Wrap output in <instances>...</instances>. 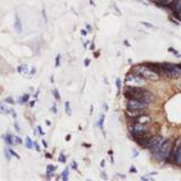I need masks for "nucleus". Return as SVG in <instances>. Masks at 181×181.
Instances as JSON below:
<instances>
[{"instance_id":"nucleus-1","label":"nucleus","mask_w":181,"mask_h":181,"mask_svg":"<svg viewBox=\"0 0 181 181\" xmlns=\"http://www.w3.org/2000/svg\"><path fill=\"white\" fill-rule=\"evenodd\" d=\"M125 96L127 98H133V100H138L144 103H151L154 100V96L151 92H148L147 89H144L142 87L137 86H126L125 92H123Z\"/></svg>"},{"instance_id":"nucleus-2","label":"nucleus","mask_w":181,"mask_h":181,"mask_svg":"<svg viewBox=\"0 0 181 181\" xmlns=\"http://www.w3.org/2000/svg\"><path fill=\"white\" fill-rule=\"evenodd\" d=\"M133 73L138 74L139 76H142L143 78L148 80H158L160 79V75L156 73L155 70L149 67L148 65H137L133 68Z\"/></svg>"},{"instance_id":"nucleus-3","label":"nucleus","mask_w":181,"mask_h":181,"mask_svg":"<svg viewBox=\"0 0 181 181\" xmlns=\"http://www.w3.org/2000/svg\"><path fill=\"white\" fill-rule=\"evenodd\" d=\"M173 144L170 139H165L164 143L162 144V146L160 147L156 153H155V156L158 161H166L169 158L170 154H171V151H172Z\"/></svg>"},{"instance_id":"nucleus-4","label":"nucleus","mask_w":181,"mask_h":181,"mask_svg":"<svg viewBox=\"0 0 181 181\" xmlns=\"http://www.w3.org/2000/svg\"><path fill=\"white\" fill-rule=\"evenodd\" d=\"M145 83H146L145 78H143L142 76H139L138 74H135V73H129L125 78L126 86L142 87L145 85Z\"/></svg>"},{"instance_id":"nucleus-5","label":"nucleus","mask_w":181,"mask_h":181,"mask_svg":"<svg viewBox=\"0 0 181 181\" xmlns=\"http://www.w3.org/2000/svg\"><path fill=\"white\" fill-rule=\"evenodd\" d=\"M147 130H148L147 125H143V123H138V122H134V125H131L129 127V131L134 136V138L143 136L144 134L147 133Z\"/></svg>"},{"instance_id":"nucleus-6","label":"nucleus","mask_w":181,"mask_h":181,"mask_svg":"<svg viewBox=\"0 0 181 181\" xmlns=\"http://www.w3.org/2000/svg\"><path fill=\"white\" fill-rule=\"evenodd\" d=\"M148 104L144 103L138 100H133V98H127L126 102V109H135V110H145Z\"/></svg>"},{"instance_id":"nucleus-7","label":"nucleus","mask_w":181,"mask_h":181,"mask_svg":"<svg viewBox=\"0 0 181 181\" xmlns=\"http://www.w3.org/2000/svg\"><path fill=\"white\" fill-rule=\"evenodd\" d=\"M164 140H165V138H163L162 136H156L154 137V138H151V142H149V145H148L149 151H151L153 154H155V153L160 149V147L162 146Z\"/></svg>"},{"instance_id":"nucleus-8","label":"nucleus","mask_w":181,"mask_h":181,"mask_svg":"<svg viewBox=\"0 0 181 181\" xmlns=\"http://www.w3.org/2000/svg\"><path fill=\"white\" fill-rule=\"evenodd\" d=\"M175 149L173 152V162L178 165H181V140L178 139L175 143Z\"/></svg>"},{"instance_id":"nucleus-9","label":"nucleus","mask_w":181,"mask_h":181,"mask_svg":"<svg viewBox=\"0 0 181 181\" xmlns=\"http://www.w3.org/2000/svg\"><path fill=\"white\" fill-rule=\"evenodd\" d=\"M151 121H152L151 117L145 114V113H143V114H140V116L134 118V122H138V123H143V125H148Z\"/></svg>"},{"instance_id":"nucleus-10","label":"nucleus","mask_w":181,"mask_h":181,"mask_svg":"<svg viewBox=\"0 0 181 181\" xmlns=\"http://www.w3.org/2000/svg\"><path fill=\"white\" fill-rule=\"evenodd\" d=\"M143 113H145V110H135V109H126V114L128 118L134 119L136 117L140 116Z\"/></svg>"},{"instance_id":"nucleus-11","label":"nucleus","mask_w":181,"mask_h":181,"mask_svg":"<svg viewBox=\"0 0 181 181\" xmlns=\"http://www.w3.org/2000/svg\"><path fill=\"white\" fill-rule=\"evenodd\" d=\"M3 140H5V143H6V145L12 146L15 144V138H14V136H12V135H9V134L3 135Z\"/></svg>"},{"instance_id":"nucleus-12","label":"nucleus","mask_w":181,"mask_h":181,"mask_svg":"<svg viewBox=\"0 0 181 181\" xmlns=\"http://www.w3.org/2000/svg\"><path fill=\"white\" fill-rule=\"evenodd\" d=\"M171 8H172L173 10V14H178V13L181 12V0H174V3H173V5L171 6Z\"/></svg>"},{"instance_id":"nucleus-13","label":"nucleus","mask_w":181,"mask_h":181,"mask_svg":"<svg viewBox=\"0 0 181 181\" xmlns=\"http://www.w3.org/2000/svg\"><path fill=\"white\" fill-rule=\"evenodd\" d=\"M14 27H15V31L17 33H22V31H23V25H22V22H21V19H19V17H18V15H16V17H15Z\"/></svg>"},{"instance_id":"nucleus-14","label":"nucleus","mask_w":181,"mask_h":181,"mask_svg":"<svg viewBox=\"0 0 181 181\" xmlns=\"http://www.w3.org/2000/svg\"><path fill=\"white\" fill-rule=\"evenodd\" d=\"M17 70H18V73H21V74L26 75L27 73H28V66H27L26 63H23V65H21L18 67Z\"/></svg>"},{"instance_id":"nucleus-15","label":"nucleus","mask_w":181,"mask_h":181,"mask_svg":"<svg viewBox=\"0 0 181 181\" xmlns=\"http://www.w3.org/2000/svg\"><path fill=\"white\" fill-rule=\"evenodd\" d=\"M0 113L1 114H8V113H10V110L7 107H5L1 102H0Z\"/></svg>"},{"instance_id":"nucleus-16","label":"nucleus","mask_w":181,"mask_h":181,"mask_svg":"<svg viewBox=\"0 0 181 181\" xmlns=\"http://www.w3.org/2000/svg\"><path fill=\"white\" fill-rule=\"evenodd\" d=\"M65 111L67 116H71V109H70V103H69V102H66L65 103Z\"/></svg>"},{"instance_id":"nucleus-17","label":"nucleus","mask_w":181,"mask_h":181,"mask_svg":"<svg viewBox=\"0 0 181 181\" xmlns=\"http://www.w3.org/2000/svg\"><path fill=\"white\" fill-rule=\"evenodd\" d=\"M28 98H30V94H24L23 96H21L19 98V103H26L27 101H28Z\"/></svg>"},{"instance_id":"nucleus-18","label":"nucleus","mask_w":181,"mask_h":181,"mask_svg":"<svg viewBox=\"0 0 181 181\" xmlns=\"http://www.w3.org/2000/svg\"><path fill=\"white\" fill-rule=\"evenodd\" d=\"M68 173H69V169H68V168H66V169L63 170V174H61V179H63V181L68 180Z\"/></svg>"},{"instance_id":"nucleus-19","label":"nucleus","mask_w":181,"mask_h":181,"mask_svg":"<svg viewBox=\"0 0 181 181\" xmlns=\"http://www.w3.org/2000/svg\"><path fill=\"white\" fill-rule=\"evenodd\" d=\"M54 170H56V168H54L53 165H48V166H47V173H48V175L50 177V175L53 174Z\"/></svg>"},{"instance_id":"nucleus-20","label":"nucleus","mask_w":181,"mask_h":181,"mask_svg":"<svg viewBox=\"0 0 181 181\" xmlns=\"http://www.w3.org/2000/svg\"><path fill=\"white\" fill-rule=\"evenodd\" d=\"M25 146H26L27 148H33V142L31 140L30 137H26V139H25Z\"/></svg>"},{"instance_id":"nucleus-21","label":"nucleus","mask_w":181,"mask_h":181,"mask_svg":"<svg viewBox=\"0 0 181 181\" xmlns=\"http://www.w3.org/2000/svg\"><path fill=\"white\" fill-rule=\"evenodd\" d=\"M52 94H53L54 98H56L57 101H60V94L59 92H58V89H53V91H52Z\"/></svg>"},{"instance_id":"nucleus-22","label":"nucleus","mask_w":181,"mask_h":181,"mask_svg":"<svg viewBox=\"0 0 181 181\" xmlns=\"http://www.w3.org/2000/svg\"><path fill=\"white\" fill-rule=\"evenodd\" d=\"M103 123H104V114H102L101 117H100V120H98V126L100 128H103Z\"/></svg>"},{"instance_id":"nucleus-23","label":"nucleus","mask_w":181,"mask_h":181,"mask_svg":"<svg viewBox=\"0 0 181 181\" xmlns=\"http://www.w3.org/2000/svg\"><path fill=\"white\" fill-rule=\"evenodd\" d=\"M5 158H7V161H10V158H12V155H10V153H9L8 148H5Z\"/></svg>"},{"instance_id":"nucleus-24","label":"nucleus","mask_w":181,"mask_h":181,"mask_svg":"<svg viewBox=\"0 0 181 181\" xmlns=\"http://www.w3.org/2000/svg\"><path fill=\"white\" fill-rule=\"evenodd\" d=\"M5 102H6V103H9V104H15V101H14V98H10V96H8V98H5Z\"/></svg>"},{"instance_id":"nucleus-25","label":"nucleus","mask_w":181,"mask_h":181,"mask_svg":"<svg viewBox=\"0 0 181 181\" xmlns=\"http://www.w3.org/2000/svg\"><path fill=\"white\" fill-rule=\"evenodd\" d=\"M116 85H117V88H118V93H119L121 91V80L119 79V78L116 80Z\"/></svg>"},{"instance_id":"nucleus-26","label":"nucleus","mask_w":181,"mask_h":181,"mask_svg":"<svg viewBox=\"0 0 181 181\" xmlns=\"http://www.w3.org/2000/svg\"><path fill=\"white\" fill-rule=\"evenodd\" d=\"M8 151H9V153H10V155H12V156H16L17 158H19V155H18L15 151H13V149H10V148H8Z\"/></svg>"},{"instance_id":"nucleus-27","label":"nucleus","mask_w":181,"mask_h":181,"mask_svg":"<svg viewBox=\"0 0 181 181\" xmlns=\"http://www.w3.org/2000/svg\"><path fill=\"white\" fill-rule=\"evenodd\" d=\"M36 73V69L35 67H33V68H31V71H30V75H28V77H32V76H34Z\"/></svg>"},{"instance_id":"nucleus-28","label":"nucleus","mask_w":181,"mask_h":181,"mask_svg":"<svg viewBox=\"0 0 181 181\" xmlns=\"http://www.w3.org/2000/svg\"><path fill=\"white\" fill-rule=\"evenodd\" d=\"M59 161H60V162H61V163H65V162H66V156L63 154V153L60 154V156H59Z\"/></svg>"},{"instance_id":"nucleus-29","label":"nucleus","mask_w":181,"mask_h":181,"mask_svg":"<svg viewBox=\"0 0 181 181\" xmlns=\"http://www.w3.org/2000/svg\"><path fill=\"white\" fill-rule=\"evenodd\" d=\"M14 138H15V144H22V139L18 136H14Z\"/></svg>"},{"instance_id":"nucleus-30","label":"nucleus","mask_w":181,"mask_h":181,"mask_svg":"<svg viewBox=\"0 0 181 181\" xmlns=\"http://www.w3.org/2000/svg\"><path fill=\"white\" fill-rule=\"evenodd\" d=\"M59 65H60V56L58 54L56 58V67H59Z\"/></svg>"},{"instance_id":"nucleus-31","label":"nucleus","mask_w":181,"mask_h":181,"mask_svg":"<svg viewBox=\"0 0 181 181\" xmlns=\"http://www.w3.org/2000/svg\"><path fill=\"white\" fill-rule=\"evenodd\" d=\"M42 14H43V18H44V22L47 23V22H48V17H47V13H45V9H42Z\"/></svg>"},{"instance_id":"nucleus-32","label":"nucleus","mask_w":181,"mask_h":181,"mask_svg":"<svg viewBox=\"0 0 181 181\" xmlns=\"http://www.w3.org/2000/svg\"><path fill=\"white\" fill-rule=\"evenodd\" d=\"M33 145H34V147H35V149H36V151H38V152H40V146H39V144H38V143H36V142H34V143H33Z\"/></svg>"},{"instance_id":"nucleus-33","label":"nucleus","mask_w":181,"mask_h":181,"mask_svg":"<svg viewBox=\"0 0 181 181\" xmlns=\"http://www.w3.org/2000/svg\"><path fill=\"white\" fill-rule=\"evenodd\" d=\"M38 130H39V133H40V135H41V136H44V131L42 130V128L40 127V126H38Z\"/></svg>"},{"instance_id":"nucleus-34","label":"nucleus","mask_w":181,"mask_h":181,"mask_svg":"<svg viewBox=\"0 0 181 181\" xmlns=\"http://www.w3.org/2000/svg\"><path fill=\"white\" fill-rule=\"evenodd\" d=\"M89 63H91V60H89V59H85V60H84V65H85V67H88Z\"/></svg>"},{"instance_id":"nucleus-35","label":"nucleus","mask_w":181,"mask_h":181,"mask_svg":"<svg viewBox=\"0 0 181 181\" xmlns=\"http://www.w3.org/2000/svg\"><path fill=\"white\" fill-rule=\"evenodd\" d=\"M15 129H16V131H17V133H19V131H21V128H19V126H18V123L16 121H15Z\"/></svg>"},{"instance_id":"nucleus-36","label":"nucleus","mask_w":181,"mask_h":181,"mask_svg":"<svg viewBox=\"0 0 181 181\" xmlns=\"http://www.w3.org/2000/svg\"><path fill=\"white\" fill-rule=\"evenodd\" d=\"M175 17H177V19H178V21H180L181 22V12L180 13H178V14H175Z\"/></svg>"},{"instance_id":"nucleus-37","label":"nucleus","mask_w":181,"mask_h":181,"mask_svg":"<svg viewBox=\"0 0 181 181\" xmlns=\"http://www.w3.org/2000/svg\"><path fill=\"white\" fill-rule=\"evenodd\" d=\"M71 168L74 170H77V163L76 162H73V164H71Z\"/></svg>"},{"instance_id":"nucleus-38","label":"nucleus","mask_w":181,"mask_h":181,"mask_svg":"<svg viewBox=\"0 0 181 181\" xmlns=\"http://www.w3.org/2000/svg\"><path fill=\"white\" fill-rule=\"evenodd\" d=\"M142 24L143 25H145V26H148V27H154L152 24H149V23H145V22H142Z\"/></svg>"},{"instance_id":"nucleus-39","label":"nucleus","mask_w":181,"mask_h":181,"mask_svg":"<svg viewBox=\"0 0 181 181\" xmlns=\"http://www.w3.org/2000/svg\"><path fill=\"white\" fill-rule=\"evenodd\" d=\"M86 30H87V32H91V31H92V26L87 24V25H86Z\"/></svg>"},{"instance_id":"nucleus-40","label":"nucleus","mask_w":181,"mask_h":181,"mask_svg":"<svg viewBox=\"0 0 181 181\" xmlns=\"http://www.w3.org/2000/svg\"><path fill=\"white\" fill-rule=\"evenodd\" d=\"M130 172H131V173H136V172H137V170L135 169L134 166H131V168H130Z\"/></svg>"},{"instance_id":"nucleus-41","label":"nucleus","mask_w":181,"mask_h":181,"mask_svg":"<svg viewBox=\"0 0 181 181\" xmlns=\"http://www.w3.org/2000/svg\"><path fill=\"white\" fill-rule=\"evenodd\" d=\"M52 112L57 113V108H56V105H52Z\"/></svg>"},{"instance_id":"nucleus-42","label":"nucleus","mask_w":181,"mask_h":181,"mask_svg":"<svg viewBox=\"0 0 181 181\" xmlns=\"http://www.w3.org/2000/svg\"><path fill=\"white\" fill-rule=\"evenodd\" d=\"M80 33H82V35H84V36H85V35H86V34H87V32H86V31H84V30H82V31H80Z\"/></svg>"},{"instance_id":"nucleus-43","label":"nucleus","mask_w":181,"mask_h":181,"mask_svg":"<svg viewBox=\"0 0 181 181\" xmlns=\"http://www.w3.org/2000/svg\"><path fill=\"white\" fill-rule=\"evenodd\" d=\"M103 108H104V110L108 111V104H107V103H104V104H103Z\"/></svg>"},{"instance_id":"nucleus-44","label":"nucleus","mask_w":181,"mask_h":181,"mask_svg":"<svg viewBox=\"0 0 181 181\" xmlns=\"http://www.w3.org/2000/svg\"><path fill=\"white\" fill-rule=\"evenodd\" d=\"M83 146L84 147H89L91 145H89V144H83Z\"/></svg>"},{"instance_id":"nucleus-45","label":"nucleus","mask_w":181,"mask_h":181,"mask_svg":"<svg viewBox=\"0 0 181 181\" xmlns=\"http://www.w3.org/2000/svg\"><path fill=\"white\" fill-rule=\"evenodd\" d=\"M69 139H70V135H68V136L66 137V140H69Z\"/></svg>"},{"instance_id":"nucleus-46","label":"nucleus","mask_w":181,"mask_h":181,"mask_svg":"<svg viewBox=\"0 0 181 181\" xmlns=\"http://www.w3.org/2000/svg\"><path fill=\"white\" fill-rule=\"evenodd\" d=\"M43 145H44V147H48V145H47V142H44V140H43Z\"/></svg>"},{"instance_id":"nucleus-47","label":"nucleus","mask_w":181,"mask_h":181,"mask_svg":"<svg viewBox=\"0 0 181 181\" xmlns=\"http://www.w3.org/2000/svg\"><path fill=\"white\" fill-rule=\"evenodd\" d=\"M125 44L127 45V47H130V45H129V43H128V41H125Z\"/></svg>"},{"instance_id":"nucleus-48","label":"nucleus","mask_w":181,"mask_h":181,"mask_svg":"<svg viewBox=\"0 0 181 181\" xmlns=\"http://www.w3.org/2000/svg\"><path fill=\"white\" fill-rule=\"evenodd\" d=\"M155 1H156V3H162L163 0H155Z\"/></svg>"}]
</instances>
